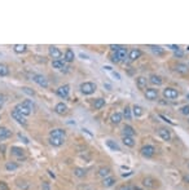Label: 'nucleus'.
<instances>
[{
  "label": "nucleus",
  "mask_w": 189,
  "mask_h": 190,
  "mask_svg": "<svg viewBox=\"0 0 189 190\" xmlns=\"http://www.w3.org/2000/svg\"><path fill=\"white\" fill-rule=\"evenodd\" d=\"M42 188H43V190H49V186H48V184H47V182H43Z\"/></svg>",
  "instance_id": "603ef678"
},
{
  "label": "nucleus",
  "mask_w": 189,
  "mask_h": 190,
  "mask_svg": "<svg viewBox=\"0 0 189 190\" xmlns=\"http://www.w3.org/2000/svg\"><path fill=\"white\" fill-rule=\"evenodd\" d=\"M188 170H189V163H188Z\"/></svg>",
  "instance_id": "bf43d9fd"
},
{
  "label": "nucleus",
  "mask_w": 189,
  "mask_h": 190,
  "mask_svg": "<svg viewBox=\"0 0 189 190\" xmlns=\"http://www.w3.org/2000/svg\"><path fill=\"white\" fill-rule=\"evenodd\" d=\"M141 54H143V52L139 48H134V49H131L128 52L127 60H128V62H135L136 60H139V58L141 57Z\"/></svg>",
  "instance_id": "9b49d317"
},
{
  "label": "nucleus",
  "mask_w": 189,
  "mask_h": 190,
  "mask_svg": "<svg viewBox=\"0 0 189 190\" xmlns=\"http://www.w3.org/2000/svg\"><path fill=\"white\" fill-rule=\"evenodd\" d=\"M79 88H81V92L83 94H86V96H90V94L96 92L97 85H96V83H93V82H84V83L81 84Z\"/></svg>",
  "instance_id": "f03ea898"
},
{
  "label": "nucleus",
  "mask_w": 189,
  "mask_h": 190,
  "mask_svg": "<svg viewBox=\"0 0 189 190\" xmlns=\"http://www.w3.org/2000/svg\"><path fill=\"white\" fill-rule=\"evenodd\" d=\"M0 190H9L8 185H7V182H4V181H0Z\"/></svg>",
  "instance_id": "79ce46f5"
},
{
  "label": "nucleus",
  "mask_w": 189,
  "mask_h": 190,
  "mask_svg": "<svg viewBox=\"0 0 189 190\" xmlns=\"http://www.w3.org/2000/svg\"><path fill=\"white\" fill-rule=\"evenodd\" d=\"M122 141H123V144L127 146V148H134V146H135V140H134V137L123 136V137H122Z\"/></svg>",
  "instance_id": "7c9ffc66"
},
{
  "label": "nucleus",
  "mask_w": 189,
  "mask_h": 190,
  "mask_svg": "<svg viewBox=\"0 0 189 190\" xmlns=\"http://www.w3.org/2000/svg\"><path fill=\"white\" fill-rule=\"evenodd\" d=\"M157 135L161 137L163 141H171V131L169 128H165V127L158 128Z\"/></svg>",
  "instance_id": "f8f14e48"
},
{
  "label": "nucleus",
  "mask_w": 189,
  "mask_h": 190,
  "mask_svg": "<svg viewBox=\"0 0 189 190\" xmlns=\"http://www.w3.org/2000/svg\"><path fill=\"white\" fill-rule=\"evenodd\" d=\"M169 48H171L172 50H178V49H180L179 45H169Z\"/></svg>",
  "instance_id": "864d4df0"
},
{
  "label": "nucleus",
  "mask_w": 189,
  "mask_h": 190,
  "mask_svg": "<svg viewBox=\"0 0 189 190\" xmlns=\"http://www.w3.org/2000/svg\"><path fill=\"white\" fill-rule=\"evenodd\" d=\"M11 115H12V118H13L14 120H16L18 124H21V126H26V124H27L26 116H24L22 114H20L17 110H14V109L11 111Z\"/></svg>",
  "instance_id": "1a4fd4ad"
},
{
  "label": "nucleus",
  "mask_w": 189,
  "mask_h": 190,
  "mask_svg": "<svg viewBox=\"0 0 189 190\" xmlns=\"http://www.w3.org/2000/svg\"><path fill=\"white\" fill-rule=\"evenodd\" d=\"M104 70L110 71V72H112V71H113V67H112V66H104Z\"/></svg>",
  "instance_id": "5fc2aeb1"
},
{
  "label": "nucleus",
  "mask_w": 189,
  "mask_h": 190,
  "mask_svg": "<svg viewBox=\"0 0 189 190\" xmlns=\"http://www.w3.org/2000/svg\"><path fill=\"white\" fill-rule=\"evenodd\" d=\"M106 146L110 150H113V151H121V148H119V145L115 142V141H113V140H106Z\"/></svg>",
  "instance_id": "c756f323"
},
{
  "label": "nucleus",
  "mask_w": 189,
  "mask_h": 190,
  "mask_svg": "<svg viewBox=\"0 0 189 190\" xmlns=\"http://www.w3.org/2000/svg\"><path fill=\"white\" fill-rule=\"evenodd\" d=\"M150 49L153 50V52H154L157 56H163V54H165L163 48L159 47V45H150Z\"/></svg>",
  "instance_id": "72a5a7b5"
},
{
  "label": "nucleus",
  "mask_w": 189,
  "mask_h": 190,
  "mask_svg": "<svg viewBox=\"0 0 189 190\" xmlns=\"http://www.w3.org/2000/svg\"><path fill=\"white\" fill-rule=\"evenodd\" d=\"M175 71L180 75H187L189 74V66L187 63H183V62H178L175 65Z\"/></svg>",
  "instance_id": "4468645a"
},
{
  "label": "nucleus",
  "mask_w": 189,
  "mask_h": 190,
  "mask_svg": "<svg viewBox=\"0 0 189 190\" xmlns=\"http://www.w3.org/2000/svg\"><path fill=\"white\" fill-rule=\"evenodd\" d=\"M5 149H7V146L3 144V145H0V153L4 155V153H5Z\"/></svg>",
  "instance_id": "8fccbe9b"
},
{
  "label": "nucleus",
  "mask_w": 189,
  "mask_h": 190,
  "mask_svg": "<svg viewBox=\"0 0 189 190\" xmlns=\"http://www.w3.org/2000/svg\"><path fill=\"white\" fill-rule=\"evenodd\" d=\"M56 93H57V96H59V97L66 100L69 97V93H70V85L69 84H64V85L59 87L57 91H56Z\"/></svg>",
  "instance_id": "6e6552de"
},
{
  "label": "nucleus",
  "mask_w": 189,
  "mask_h": 190,
  "mask_svg": "<svg viewBox=\"0 0 189 190\" xmlns=\"http://www.w3.org/2000/svg\"><path fill=\"white\" fill-rule=\"evenodd\" d=\"M159 116H161V118H162V119H165V120H166L167 123H170V124H172V126H175V123H174V122H171V120H169V119H167V118H166V116H163V115H159Z\"/></svg>",
  "instance_id": "3c124183"
},
{
  "label": "nucleus",
  "mask_w": 189,
  "mask_h": 190,
  "mask_svg": "<svg viewBox=\"0 0 189 190\" xmlns=\"http://www.w3.org/2000/svg\"><path fill=\"white\" fill-rule=\"evenodd\" d=\"M112 61H113L114 63H118V62H119V61H118V57H117V54H115V53L112 54Z\"/></svg>",
  "instance_id": "de8ad7c7"
},
{
  "label": "nucleus",
  "mask_w": 189,
  "mask_h": 190,
  "mask_svg": "<svg viewBox=\"0 0 189 190\" xmlns=\"http://www.w3.org/2000/svg\"><path fill=\"white\" fill-rule=\"evenodd\" d=\"M112 75L117 79V80H121V75H119V72H117V71H112Z\"/></svg>",
  "instance_id": "49530a36"
},
{
  "label": "nucleus",
  "mask_w": 189,
  "mask_h": 190,
  "mask_svg": "<svg viewBox=\"0 0 189 190\" xmlns=\"http://www.w3.org/2000/svg\"><path fill=\"white\" fill-rule=\"evenodd\" d=\"M52 67L56 70H64V69H66V62L64 60H55L52 61Z\"/></svg>",
  "instance_id": "bb28decb"
},
{
  "label": "nucleus",
  "mask_w": 189,
  "mask_h": 190,
  "mask_svg": "<svg viewBox=\"0 0 189 190\" xmlns=\"http://www.w3.org/2000/svg\"><path fill=\"white\" fill-rule=\"evenodd\" d=\"M5 104V96L4 94H0V110H2V107L4 106Z\"/></svg>",
  "instance_id": "c03bdc74"
},
{
  "label": "nucleus",
  "mask_w": 189,
  "mask_h": 190,
  "mask_svg": "<svg viewBox=\"0 0 189 190\" xmlns=\"http://www.w3.org/2000/svg\"><path fill=\"white\" fill-rule=\"evenodd\" d=\"M143 186L144 188H147V189H157L158 186H159V181L158 180H156L154 177H150V176H148V177H144L143 179Z\"/></svg>",
  "instance_id": "423d86ee"
},
{
  "label": "nucleus",
  "mask_w": 189,
  "mask_h": 190,
  "mask_svg": "<svg viewBox=\"0 0 189 190\" xmlns=\"http://www.w3.org/2000/svg\"><path fill=\"white\" fill-rule=\"evenodd\" d=\"M74 175H75L77 177L82 179V177H84V176H86V170H83V168H79V167H77V168H74Z\"/></svg>",
  "instance_id": "e433bc0d"
},
{
  "label": "nucleus",
  "mask_w": 189,
  "mask_h": 190,
  "mask_svg": "<svg viewBox=\"0 0 189 190\" xmlns=\"http://www.w3.org/2000/svg\"><path fill=\"white\" fill-rule=\"evenodd\" d=\"M18 168V163H16V162H7L5 163V170L7 171H16Z\"/></svg>",
  "instance_id": "473e14b6"
},
{
  "label": "nucleus",
  "mask_w": 189,
  "mask_h": 190,
  "mask_svg": "<svg viewBox=\"0 0 189 190\" xmlns=\"http://www.w3.org/2000/svg\"><path fill=\"white\" fill-rule=\"evenodd\" d=\"M174 56H175V57H179V58H180V57H183V56H184V53L181 52L180 49H178V50H175V53H174Z\"/></svg>",
  "instance_id": "a18cd8bd"
},
{
  "label": "nucleus",
  "mask_w": 189,
  "mask_h": 190,
  "mask_svg": "<svg viewBox=\"0 0 189 190\" xmlns=\"http://www.w3.org/2000/svg\"><path fill=\"white\" fill-rule=\"evenodd\" d=\"M26 48H27L26 44H16L13 47V49H14V52H16V53H24L26 50Z\"/></svg>",
  "instance_id": "c9c22d12"
},
{
  "label": "nucleus",
  "mask_w": 189,
  "mask_h": 190,
  "mask_svg": "<svg viewBox=\"0 0 189 190\" xmlns=\"http://www.w3.org/2000/svg\"><path fill=\"white\" fill-rule=\"evenodd\" d=\"M123 118H125L126 120H132V109H131V106H128V105H126V107L123 109Z\"/></svg>",
  "instance_id": "cd10ccee"
},
{
  "label": "nucleus",
  "mask_w": 189,
  "mask_h": 190,
  "mask_svg": "<svg viewBox=\"0 0 189 190\" xmlns=\"http://www.w3.org/2000/svg\"><path fill=\"white\" fill-rule=\"evenodd\" d=\"M188 123H189V118H188Z\"/></svg>",
  "instance_id": "052dcab7"
},
{
  "label": "nucleus",
  "mask_w": 189,
  "mask_h": 190,
  "mask_svg": "<svg viewBox=\"0 0 189 190\" xmlns=\"http://www.w3.org/2000/svg\"><path fill=\"white\" fill-rule=\"evenodd\" d=\"M65 142V138H60V137H49V144L55 146V148H60Z\"/></svg>",
  "instance_id": "b1692460"
},
{
  "label": "nucleus",
  "mask_w": 189,
  "mask_h": 190,
  "mask_svg": "<svg viewBox=\"0 0 189 190\" xmlns=\"http://www.w3.org/2000/svg\"><path fill=\"white\" fill-rule=\"evenodd\" d=\"M105 106V100L104 98H96L93 101V107L96 109V110H99V109H101V107H104Z\"/></svg>",
  "instance_id": "2f4dec72"
},
{
  "label": "nucleus",
  "mask_w": 189,
  "mask_h": 190,
  "mask_svg": "<svg viewBox=\"0 0 189 190\" xmlns=\"http://www.w3.org/2000/svg\"><path fill=\"white\" fill-rule=\"evenodd\" d=\"M17 186L21 188V189H27L29 188V184H27L26 181H24V180H18L17 181Z\"/></svg>",
  "instance_id": "58836bf2"
},
{
  "label": "nucleus",
  "mask_w": 189,
  "mask_h": 190,
  "mask_svg": "<svg viewBox=\"0 0 189 190\" xmlns=\"http://www.w3.org/2000/svg\"><path fill=\"white\" fill-rule=\"evenodd\" d=\"M119 190H132V188H131L130 185H123L119 188Z\"/></svg>",
  "instance_id": "09e8293b"
},
{
  "label": "nucleus",
  "mask_w": 189,
  "mask_h": 190,
  "mask_svg": "<svg viewBox=\"0 0 189 190\" xmlns=\"http://www.w3.org/2000/svg\"><path fill=\"white\" fill-rule=\"evenodd\" d=\"M9 74V69L5 63H0V76H7Z\"/></svg>",
  "instance_id": "f704fd0d"
},
{
  "label": "nucleus",
  "mask_w": 189,
  "mask_h": 190,
  "mask_svg": "<svg viewBox=\"0 0 189 190\" xmlns=\"http://www.w3.org/2000/svg\"><path fill=\"white\" fill-rule=\"evenodd\" d=\"M31 80L34 83H36L39 87H43V88H48V79L44 76V75H42V74H31Z\"/></svg>",
  "instance_id": "7ed1b4c3"
},
{
  "label": "nucleus",
  "mask_w": 189,
  "mask_h": 190,
  "mask_svg": "<svg viewBox=\"0 0 189 190\" xmlns=\"http://www.w3.org/2000/svg\"><path fill=\"white\" fill-rule=\"evenodd\" d=\"M11 154L13 157H16L18 160L26 158L25 157V150L22 148H18V146H12V148H11Z\"/></svg>",
  "instance_id": "ddd939ff"
},
{
  "label": "nucleus",
  "mask_w": 189,
  "mask_h": 190,
  "mask_svg": "<svg viewBox=\"0 0 189 190\" xmlns=\"http://www.w3.org/2000/svg\"><path fill=\"white\" fill-rule=\"evenodd\" d=\"M122 120H123V114L122 113L115 111L110 116V122H112V124H114V126H118V124H121Z\"/></svg>",
  "instance_id": "4be33fe9"
},
{
  "label": "nucleus",
  "mask_w": 189,
  "mask_h": 190,
  "mask_svg": "<svg viewBox=\"0 0 189 190\" xmlns=\"http://www.w3.org/2000/svg\"><path fill=\"white\" fill-rule=\"evenodd\" d=\"M22 92H25L26 94H29V96H35V92H34L31 88H29V87H24V88H22Z\"/></svg>",
  "instance_id": "ea45409f"
},
{
  "label": "nucleus",
  "mask_w": 189,
  "mask_h": 190,
  "mask_svg": "<svg viewBox=\"0 0 189 190\" xmlns=\"http://www.w3.org/2000/svg\"><path fill=\"white\" fill-rule=\"evenodd\" d=\"M148 82H149L150 84H153V85L159 87V85H162L163 79H162L161 76H159V75H157V74H152V75L148 78Z\"/></svg>",
  "instance_id": "a211bd4d"
},
{
  "label": "nucleus",
  "mask_w": 189,
  "mask_h": 190,
  "mask_svg": "<svg viewBox=\"0 0 189 190\" xmlns=\"http://www.w3.org/2000/svg\"><path fill=\"white\" fill-rule=\"evenodd\" d=\"M144 94L145 97H147V100L149 101H157L158 100V96H159V92L157 88H154V87H152V88H147L144 91Z\"/></svg>",
  "instance_id": "0eeeda50"
},
{
  "label": "nucleus",
  "mask_w": 189,
  "mask_h": 190,
  "mask_svg": "<svg viewBox=\"0 0 189 190\" xmlns=\"http://www.w3.org/2000/svg\"><path fill=\"white\" fill-rule=\"evenodd\" d=\"M179 113L181 115H184V116H188L189 115V105H184V106H181L179 109Z\"/></svg>",
  "instance_id": "4c0bfd02"
},
{
  "label": "nucleus",
  "mask_w": 189,
  "mask_h": 190,
  "mask_svg": "<svg viewBox=\"0 0 189 190\" xmlns=\"http://www.w3.org/2000/svg\"><path fill=\"white\" fill-rule=\"evenodd\" d=\"M131 109H132V115L135 116V118H140V116L144 115V109H143V106H140V105H134Z\"/></svg>",
  "instance_id": "393cba45"
},
{
  "label": "nucleus",
  "mask_w": 189,
  "mask_h": 190,
  "mask_svg": "<svg viewBox=\"0 0 189 190\" xmlns=\"http://www.w3.org/2000/svg\"><path fill=\"white\" fill-rule=\"evenodd\" d=\"M115 54H117V57H118V61L119 62H123V61H126L127 60V57H128V50H127V48H125V47H122L118 52H114Z\"/></svg>",
  "instance_id": "412c9836"
},
{
  "label": "nucleus",
  "mask_w": 189,
  "mask_h": 190,
  "mask_svg": "<svg viewBox=\"0 0 189 190\" xmlns=\"http://www.w3.org/2000/svg\"><path fill=\"white\" fill-rule=\"evenodd\" d=\"M11 137H12V131L9 128H7L4 126L0 127V142L8 140V138H11Z\"/></svg>",
  "instance_id": "dca6fc26"
},
{
  "label": "nucleus",
  "mask_w": 189,
  "mask_h": 190,
  "mask_svg": "<svg viewBox=\"0 0 189 190\" xmlns=\"http://www.w3.org/2000/svg\"><path fill=\"white\" fill-rule=\"evenodd\" d=\"M184 181L185 182H189V175H185V176H184Z\"/></svg>",
  "instance_id": "4d7b16f0"
},
{
  "label": "nucleus",
  "mask_w": 189,
  "mask_h": 190,
  "mask_svg": "<svg viewBox=\"0 0 189 190\" xmlns=\"http://www.w3.org/2000/svg\"><path fill=\"white\" fill-rule=\"evenodd\" d=\"M188 66H189V65H188Z\"/></svg>",
  "instance_id": "680f3d73"
},
{
  "label": "nucleus",
  "mask_w": 189,
  "mask_h": 190,
  "mask_svg": "<svg viewBox=\"0 0 189 190\" xmlns=\"http://www.w3.org/2000/svg\"><path fill=\"white\" fill-rule=\"evenodd\" d=\"M148 79L145 76H137L136 78V87L139 88L140 91H145L148 88Z\"/></svg>",
  "instance_id": "2eb2a0df"
},
{
  "label": "nucleus",
  "mask_w": 189,
  "mask_h": 190,
  "mask_svg": "<svg viewBox=\"0 0 189 190\" xmlns=\"http://www.w3.org/2000/svg\"><path fill=\"white\" fill-rule=\"evenodd\" d=\"M109 48H110L113 52H118V50L122 48V45H114V44H112V45H109Z\"/></svg>",
  "instance_id": "37998d69"
},
{
  "label": "nucleus",
  "mask_w": 189,
  "mask_h": 190,
  "mask_svg": "<svg viewBox=\"0 0 189 190\" xmlns=\"http://www.w3.org/2000/svg\"><path fill=\"white\" fill-rule=\"evenodd\" d=\"M79 56H81V57L83 58V60H88V56H87V54H83V53H81Z\"/></svg>",
  "instance_id": "6e6d98bb"
},
{
  "label": "nucleus",
  "mask_w": 189,
  "mask_h": 190,
  "mask_svg": "<svg viewBox=\"0 0 189 190\" xmlns=\"http://www.w3.org/2000/svg\"><path fill=\"white\" fill-rule=\"evenodd\" d=\"M49 137H60V138H65L66 140V132L62 128H55L49 132Z\"/></svg>",
  "instance_id": "f3484780"
},
{
  "label": "nucleus",
  "mask_w": 189,
  "mask_h": 190,
  "mask_svg": "<svg viewBox=\"0 0 189 190\" xmlns=\"http://www.w3.org/2000/svg\"><path fill=\"white\" fill-rule=\"evenodd\" d=\"M75 58V54H74V50H73L71 48H68L66 50H65V54H64V61L66 63H71L73 61H74Z\"/></svg>",
  "instance_id": "aec40b11"
},
{
  "label": "nucleus",
  "mask_w": 189,
  "mask_h": 190,
  "mask_svg": "<svg viewBox=\"0 0 189 190\" xmlns=\"http://www.w3.org/2000/svg\"><path fill=\"white\" fill-rule=\"evenodd\" d=\"M115 182H117V180H115V177H113V176H108V177H105L104 180H103V186H105V188H112Z\"/></svg>",
  "instance_id": "c85d7f7f"
},
{
  "label": "nucleus",
  "mask_w": 189,
  "mask_h": 190,
  "mask_svg": "<svg viewBox=\"0 0 189 190\" xmlns=\"http://www.w3.org/2000/svg\"><path fill=\"white\" fill-rule=\"evenodd\" d=\"M123 136H128V137H134L136 135V131L132 126H130V124H125L123 126Z\"/></svg>",
  "instance_id": "5701e85b"
},
{
  "label": "nucleus",
  "mask_w": 189,
  "mask_h": 190,
  "mask_svg": "<svg viewBox=\"0 0 189 190\" xmlns=\"http://www.w3.org/2000/svg\"><path fill=\"white\" fill-rule=\"evenodd\" d=\"M14 110H17L24 116H29V115H31V113L34 110V102L31 100H25V101L20 102V104H17L16 106H14Z\"/></svg>",
  "instance_id": "f257e3e1"
},
{
  "label": "nucleus",
  "mask_w": 189,
  "mask_h": 190,
  "mask_svg": "<svg viewBox=\"0 0 189 190\" xmlns=\"http://www.w3.org/2000/svg\"><path fill=\"white\" fill-rule=\"evenodd\" d=\"M110 173H112V168L110 167H101L100 170L97 171V175L100 177H103V179L110 176Z\"/></svg>",
  "instance_id": "a878e982"
},
{
  "label": "nucleus",
  "mask_w": 189,
  "mask_h": 190,
  "mask_svg": "<svg viewBox=\"0 0 189 190\" xmlns=\"http://www.w3.org/2000/svg\"><path fill=\"white\" fill-rule=\"evenodd\" d=\"M18 137L21 138V140H22L24 141V144H29V142H30V140H29V138L26 137V136H24L22 133H18Z\"/></svg>",
  "instance_id": "a19ab883"
},
{
  "label": "nucleus",
  "mask_w": 189,
  "mask_h": 190,
  "mask_svg": "<svg viewBox=\"0 0 189 190\" xmlns=\"http://www.w3.org/2000/svg\"><path fill=\"white\" fill-rule=\"evenodd\" d=\"M104 87H105V88H108V89H110V88H112V87L109 85V84H104Z\"/></svg>",
  "instance_id": "13d9d810"
},
{
  "label": "nucleus",
  "mask_w": 189,
  "mask_h": 190,
  "mask_svg": "<svg viewBox=\"0 0 189 190\" xmlns=\"http://www.w3.org/2000/svg\"><path fill=\"white\" fill-rule=\"evenodd\" d=\"M55 113L59 114V115H64L68 113V105L64 104V102H59V104H56L55 106Z\"/></svg>",
  "instance_id": "6ab92c4d"
},
{
  "label": "nucleus",
  "mask_w": 189,
  "mask_h": 190,
  "mask_svg": "<svg viewBox=\"0 0 189 190\" xmlns=\"http://www.w3.org/2000/svg\"><path fill=\"white\" fill-rule=\"evenodd\" d=\"M140 154L144 157V158H153L154 154H156V148L153 145H144L143 148L140 149Z\"/></svg>",
  "instance_id": "20e7f679"
},
{
  "label": "nucleus",
  "mask_w": 189,
  "mask_h": 190,
  "mask_svg": "<svg viewBox=\"0 0 189 190\" xmlns=\"http://www.w3.org/2000/svg\"><path fill=\"white\" fill-rule=\"evenodd\" d=\"M162 93H163V97L167 100H176L180 94L179 91L176 88H172V87H166Z\"/></svg>",
  "instance_id": "39448f33"
},
{
  "label": "nucleus",
  "mask_w": 189,
  "mask_h": 190,
  "mask_svg": "<svg viewBox=\"0 0 189 190\" xmlns=\"http://www.w3.org/2000/svg\"><path fill=\"white\" fill-rule=\"evenodd\" d=\"M48 53H49V56L53 58V61L55 60H62V52L60 50V48H57V47H55V45H49L48 47Z\"/></svg>",
  "instance_id": "9d476101"
}]
</instances>
